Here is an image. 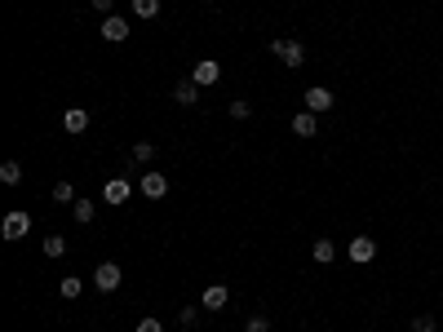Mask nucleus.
I'll use <instances>...</instances> for the list:
<instances>
[{
  "label": "nucleus",
  "instance_id": "obj_16",
  "mask_svg": "<svg viewBox=\"0 0 443 332\" xmlns=\"http://www.w3.org/2000/svg\"><path fill=\"white\" fill-rule=\"evenodd\" d=\"M93 213H98V204H93V199H76V222H80V226H89Z\"/></svg>",
  "mask_w": 443,
  "mask_h": 332
},
{
  "label": "nucleus",
  "instance_id": "obj_4",
  "mask_svg": "<svg viewBox=\"0 0 443 332\" xmlns=\"http://www.w3.org/2000/svg\"><path fill=\"white\" fill-rule=\"evenodd\" d=\"M142 195H147V199H164V195H169V177H164L160 169L142 173Z\"/></svg>",
  "mask_w": 443,
  "mask_h": 332
},
{
  "label": "nucleus",
  "instance_id": "obj_7",
  "mask_svg": "<svg viewBox=\"0 0 443 332\" xmlns=\"http://www.w3.org/2000/svg\"><path fill=\"white\" fill-rule=\"evenodd\" d=\"M102 35L106 40H129V18H120V14H111V18H102Z\"/></svg>",
  "mask_w": 443,
  "mask_h": 332
},
{
  "label": "nucleus",
  "instance_id": "obj_23",
  "mask_svg": "<svg viewBox=\"0 0 443 332\" xmlns=\"http://www.w3.org/2000/svg\"><path fill=\"white\" fill-rule=\"evenodd\" d=\"M177 324H182V328H195V324H200V306H182V315H177Z\"/></svg>",
  "mask_w": 443,
  "mask_h": 332
},
{
  "label": "nucleus",
  "instance_id": "obj_18",
  "mask_svg": "<svg viewBox=\"0 0 443 332\" xmlns=\"http://www.w3.org/2000/svg\"><path fill=\"white\" fill-rule=\"evenodd\" d=\"M80 292H85V283H80L76 275H63V297H67V301H76Z\"/></svg>",
  "mask_w": 443,
  "mask_h": 332
},
{
  "label": "nucleus",
  "instance_id": "obj_14",
  "mask_svg": "<svg viewBox=\"0 0 443 332\" xmlns=\"http://www.w3.org/2000/svg\"><path fill=\"white\" fill-rule=\"evenodd\" d=\"M310 257H315L319 266H328L332 257H337V244H332V240H315V248H310Z\"/></svg>",
  "mask_w": 443,
  "mask_h": 332
},
{
  "label": "nucleus",
  "instance_id": "obj_9",
  "mask_svg": "<svg viewBox=\"0 0 443 332\" xmlns=\"http://www.w3.org/2000/svg\"><path fill=\"white\" fill-rule=\"evenodd\" d=\"M200 93H204V89H200L195 80H182V85L173 89V102H177V106H195V102H200Z\"/></svg>",
  "mask_w": 443,
  "mask_h": 332
},
{
  "label": "nucleus",
  "instance_id": "obj_26",
  "mask_svg": "<svg viewBox=\"0 0 443 332\" xmlns=\"http://www.w3.org/2000/svg\"><path fill=\"white\" fill-rule=\"evenodd\" d=\"M134 332H164V324H160V319H151V315H147V319H138V328H134Z\"/></svg>",
  "mask_w": 443,
  "mask_h": 332
},
{
  "label": "nucleus",
  "instance_id": "obj_2",
  "mask_svg": "<svg viewBox=\"0 0 443 332\" xmlns=\"http://www.w3.org/2000/svg\"><path fill=\"white\" fill-rule=\"evenodd\" d=\"M27 231H31V213H22V208L5 213V222H0V235H5L9 244H14V240H27Z\"/></svg>",
  "mask_w": 443,
  "mask_h": 332
},
{
  "label": "nucleus",
  "instance_id": "obj_20",
  "mask_svg": "<svg viewBox=\"0 0 443 332\" xmlns=\"http://www.w3.org/2000/svg\"><path fill=\"white\" fill-rule=\"evenodd\" d=\"M134 14L138 18H155L160 14V0H134Z\"/></svg>",
  "mask_w": 443,
  "mask_h": 332
},
{
  "label": "nucleus",
  "instance_id": "obj_13",
  "mask_svg": "<svg viewBox=\"0 0 443 332\" xmlns=\"http://www.w3.org/2000/svg\"><path fill=\"white\" fill-rule=\"evenodd\" d=\"M226 297H231V292H226V283H209V288H204V310H222Z\"/></svg>",
  "mask_w": 443,
  "mask_h": 332
},
{
  "label": "nucleus",
  "instance_id": "obj_24",
  "mask_svg": "<svg viewBox=\"0 0 443 332\" xmlns=\"http://www.w3.org/2000/svg\"><path fill=\"white\" fill-rule=\"evenodd\" d=\"M412 332H435V315H417L412 319Z\"/></svg>",
  "mask_w": 443,
  "mask_h": 332
},
{
  "label": "nucleus",
  "instance_id": "obj_27",
  "mask_svg": "<svg viewBox=\"0 0 443 332\" xmlns=\"http://www.w3.org/2000/svg\"><path fill=\"white\" fill-rule=\"evenodd\" d=\"M93 9H98L102 18H111V14H115V0H93Z\"/></svg>",
  "mask_w": 443,
  "mask_h": 332
},
{
  "label": "nucleus",
  "instance_id": "obj_15",
  "mask_svg": "<svg viewBox=\"0 0 443 332\" xmlns=\"http://www.w3.org/2000/svg\"><path fill=\"white\" fill-rule=\"evenodd\" d=\"M0 182H5V186H18V182H22V164H18V160H5V164H0Z\"/></svg>",
  "mask_w": 443,
  "mask_h": 332
},
{
  "label": "nucleus",
  "instance_id": "obj_10",
  "mask_svg": "<svg viewBox=\"0 0 443 332\" xmlns=\"http://www.w3.org/2000/svg\"><path fill=\"white\" fill-rule=\"evenodd\" d=\"M129 195H134V191H129V182H124V177H111V182H106V191H102L106 204H124Z\"/></svg>",
  "mask_w": 443,
  "mask_h": 332
},
{
  "label": "nucleus",
  "instance_id": "obj_22",
  "mask_svg": "<svg viewBox=\"0 0 443 332\" xmlns=\"http://www.w3.org/2000/svg\"><path fill=\"white\" fill-rule=\"evenodd\" d=\"M67 253V240L63 235H49V240H45V257H63Z\"/></svg>",
  "mask_w": 443,
  "mask_h": 332
},
{
  "label": "nucleus",
  "instance_id": "obj_25",
  "mask_svg": "<svg viewBox=\"0 0 443 332\" xmlns=\"http://www.w3.org/2000/svg\"><path fill=\"white\" fill-rule=\"evenodd\" d=\"M244 332H271V319L266 315H253V319H248V328Z\"/></svg>",
  "mask_w": 443,
  "mask_h": 332
},
{
  "label": "nucleus",
  "instance_id": "obj_21",
  "mask_svg": "<svg viewBox=\"0 0 443 332\" xmlns=\"http://www.w3.org/2000/svg\"><path fill=\"white\" fill-rule=\"evenodd\" d=\"M54 199H58V204H76V186H71V182H58V186H54Z\"/></svg>",
  "mask_w": 443,
  "mask_h": 332
},
{
  "label": "nucleus",
  "instance_id": "obj_11",
  "mask_svg": "<svg viewBox=\"0 0 443 332\" xmlns=\"http://www.w3.org/2000/svg\"><path fill=\"white\" fill-rule=\"evenodd\" d=\"M63 128H67V133H85V128H89V111H80V106L63 111Z\"/></svg>",
  "mask_w": 443,
  "mask_h": 332
},
{
  "label": "nucleus",
  "instance_id": "obj_12",
  "mask_svg": "<svg viewBox=\"0 0 443 332\" xmlns=\"http://www.w3.org/2000/svg\"><path fill=\"white\" fill-rule=\"evenodd\" d=\"M293 133H297V138H315V133H319V124H315V111H302V115H293Z\"/></svg>",
  "mask_w": 443,
  "mask_h": 332
},
{
  "label": "nucleus",
  "instance_id": "obj_6",
  "mask_svg": "<svg viewBox=\"0 0 443 332\" xmlns=\"http://www.w3.org/2000/svg\"><path fill=\"white\" fill-rule=\"evenodd\" d=\"M302 98H306V111H315V115H319V111H332V93H328L324 85H310Z\"/></svg>",
  "mask_w": 443,
  "mask_h": 332
},
{
  "label": "nucleus",
  "instance_id": "obj_8",
  "mask_svg": "<svg viewBox=\"0 0 443 332\" xmlns=\"http://www.w3.org/2000/svg\"><path fill=\"white\" fill-rule=\"evenodd\" d=\"M373 257H377V244L368 240V235L351 240V262H359V266H364V262H373Z\"/></svg>",
  "mask_w": 443,
  "mask_h": 332
},
{
  "label": "nucleus",
  "instance_id": "obj_17",
  "mask_svg": "<svg viewBox=\"0 0 443 332\" xmlns=\"http://www.w3.org/2000/svg\"><path fill=\"white\" fill-rule=\"evenodd\" d=\"M129 160H134V164H151L155 147H151V142H134V156H129Z\"/></svg>",
  "mask_w": 443,
  "mask_h": 332
},
{
  "label": "nucleus",
  "instance_id": "obj_5",
  "mask_svg": "<svg viewBox=\"0 0 443 332\" xmlns=\"http://www.w3.org/2000/svg\"><path fill=\"white\" fill-rule=\"evenodd\" d=\"M191 80H195L200 89H209V85H218V80H222V67L213 63V58H204V63H195V67H191Z\"/></svg>",
  "mask_w": 443,
  "mask_h": 332
},
{
  "label": "nucleus",
  "instance_id": "obj_1",
  "mask_svg": "<svg viewBox=\"0 0 443 332\" xmlns=\"http://www.w3.org/2000/svg\"><path fill=\"white\" fill-rule=\"evenodd\" d=\"M271 53L280 58L284 67H293V71L306 63V44H302V40H271Z\"/></svg>",
  "mask_w": 443,
  "mask_h": 332
},
{
  "label": "nucleus",
  "instance_id": "obj_19",
  "mask_svg": "<svg viewBox=\"0 0 443 332\" xmlns=\"http://www.w3.org/2000/svg\"><path fill=\"white\" fill-rule=\"evenodd\" d=\"M226 111H231V120H248V115H253V102H244V98H235L231 106H226Z\"/></svg>",
  "mask_w": 443,
  "mask_h": 332
},
{
  "label": "nucleus",
  "instance_id": "obj_3",
  "mask_svg": "<svg viewBox=\"0 0 443 332\" xmlns=\"http://www.w3.org/2000/svg\"><path fill=\"white\" fill-rule=\"evenodd\" d=\"M120 266L115 262H98V270H93V283H98V292H115L120 288Z\"/></svg>",
  "mask_w": 443,
  "mask_h": 332
}]
</instances>
